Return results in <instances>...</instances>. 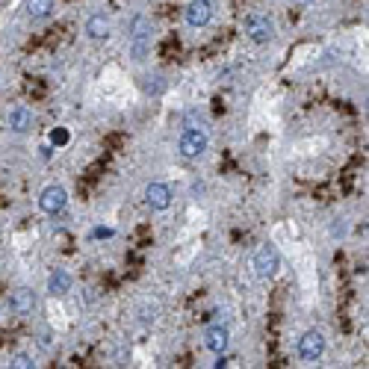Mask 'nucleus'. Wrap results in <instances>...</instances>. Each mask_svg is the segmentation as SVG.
I'll list each match as a JSON object with an SVG mask.
<instances>
[{"instance_id": "f257e3e1", "label": "nucleus", "mask_w": 369, "mask_h": 369, "mask_svg": "<svg viewBox=\"0 0 369 369\" xmlns=\"http://www.w3.org/2000/svg\"><path fill=\"white\" fill-rule=\"evenodd\" d=\"M151 45H154V21L148 15H136L130 21V53L133 60L142 62L145 56L151 53Z\"/></svg>"}, {"instance_id": "f03ea898", "label": "nucleus", "mask_w": 369, "mask_h": 369, "mask_svg": "<svg viewBox=\"0 0 369 369\" xmlns=\"http://www.w3.org/2000/svg\"><path fill=\"white\" fill-rule=\"evenodd\" d=\"M207 148H210V139H207V133L201 130V127H187V130L180 133V139H177V151H180L183 160L204 157Z\"/></svg>"}, {"instance_id": "7ed1b4c3", "label": "nucleus", "mask_w": 369, "mask_h": 369, "mask_svg": "<svg viewBox=\"0 0 369 369\" xmlns=\"http://www.w3.org/2000/svg\"><path fill=\"white\" fill-rule=\"evenodd\" d=\"M254 275L269 281V278H275L278 275V269H281V254L275 246H260L257 254H254Z\"/></svg>"}, {"instance_id": "20e7f679", "label": "nucleus", "mask_w": 369, "mask_h": 369, "mask_svg": "<svg viewBox=\"0 0 369 369\" xmlns=\"http://www.w3.org/2000/svg\"><path fill=\"white\" fill-rule=\"evenodd\" d=\"M65 204H68V192L60 183H51V187H45V192L39 195V207H41V213H48V216H60Z\"/></svg>"}, {"instance_id": "39448f33", "label": "nucleus", "mask_w": 369, "mask_h": 369, "mask_svg": "<svg viewBox=\"0 0 369 369\" xmlns=\"http://www.w3.org/2000/svg\"><path fill=\"white\" fill-rule=\"evenodd\" d=\"M246 33L254 45H269V41L275 39V21L269 15H251L246 21Z\"/></svg>"}, {"instance_id": "423d86ee", "label": "nucleus", "mask_w": 369, "mask_h": 369, "mask_svg": "<svg viewBox=\"0 0 369 369\" xmlns=\"http://www.w3.org/2000/svg\"><path fill=\"white\" fill-rule=\"evenodd\" d=\"M322 354H325V334L316 331V328L304 331L302 340H299V358L307 361V363H314V361L322 358Z\"/></svg>"}, {"instance_id": "0eeeda50", "label": "nucleus", "mask_w": 369, "mask_h": 369, "mask_svg": "<svg viewBox=\"0 0 369 369\" xmlns=\"http://www.w3.org/2000/svg\"><path fill=\"white\" fill-rule=\"evenodd\" d=\"M183 18L189 27H207L213 21V0H189L183 9Z\"/></svg>"}, {"instance_id": "6e6552de", "label": "nucleus", "mask_w": 369, "mask_h": 369, "mask_svg": "<svg viewBox=\"0 0 369 369\" xmlns=\"http://www.w3.org/2000/svg\"><path fill=\"white\" fill-rule=\"evenodd\" d=\"M9 307H12V314L15 316H33V310L39 307V299H36V293L30 287H18L15 293H12Z\"/></svg>"}, {"instance_id": "1a4fd4ad", "label": "nucleus", "mask_w": 369, "mask_h": 369, "mask_svg": "<svg viewBox=\"0 0 369 369\" xmlns=\"http://www.w3.org/2000/svg\"><path fill=\"white\" fill-rule=\"evenodd\" d=\"M204 346H207L213 354H224V351H228V346H231V331L224 328L222 322L210 325V328L204 331Z\"/></svg>"}, {"instance_id": "9d476101", "label": "nucleus", "mask_w": 369, "mask_h": 369, "mask_svg": "<svg viewBox=\"0 0 369 369\" xmlns=\"http://www.w3.org/2000/svg\"><path fill=\"white\" fill-rule=\"evenodd\" d=\"M145 204L151 210H157V213L168 210L172 207V189H168L166 183H148L145 187Z\"/></svg>"}, {"instance_id": "9b49d317", "label": "nucleus", "mask_w": 369, "mask_h": 369, "mask_svg": "<svg viewBox=\"0 0 369 369\" xmlns=\"http://www.w3.org/2000/svg\"><path fill=\"white\" fill-rule=\"evenodd\" d=\"M6 124H9V130L12 133H30L33 130V109H27V107H15V109H9V116H6Z\"/></svg>"}, {"instance_id": "f8f14e48", "label": "nucleus", "mask_w": 369, "mask_h": 369, "mask_svg": "<svg viewBox=\"0 0 369 369\" xmlns=\"http://www.w3.org/2000/svg\"><path fill=\"white\" fill-rule=\"evenodd\" d=\"M71 283L74 281H71V275L65 272V269H53L51 278H48V293L51 295H65L71 290Z\"/></svg>"}, {"instance_id": "ddd939ff", "label": "nucleus", "mask_w": 369, "mask_h": 369, "mask_svg": "<svg viewBox=\"0 0 369 369\" xmlns=\"http://www.w3.org/2000/svg\"><path fill=\"white\" fill-rule=\"evenodd\" d=\"M24 12H27V18H48L51 12H53V0H24Z\"/></svg>"}, {"instance_id": "4468645a", "label": "nucleus", "mask_w": 369, "mask_h": 369, "mask_svg": "<svg viewBox=\"0 0 369 369\" xmlns=\"http://www.w3.org/2000/svg\"><path fill=\"white\" fill-rule=\"evenodd\" d=\"M86 33H89L92 39H104V36L109 33V18L104 15V12H95V15L86 21Z\"/></svg>"}, {"instance_id": "2eb2a0df", "label": "nucleus", "mask_w": 369, "mask_h": 369, "mask_svg": "<svg viewBox=\"0 0 369 369\" xmlns=\"http://www.w3.org/2000/svg\"><path fill=\"white\" fill-rule=\"evenodd\" d=\"M142 92H145V95H163V92H166V80H163L160 74L142 77Z\"/></svg>"}, {"instance_id": "dca6fc26", "label": "nucleus", "mask_w": 369, "mask_h": 369, "mask_svg": "<svg viewBox=\"0 0 369 369\" xmlns=\"http://www.w3.org/2000/svg\"><path fill=\"white\" fill-rule=\"evenodd\" d=\"M12 366H15V369H30V366H36V363H33V358H30V354L18 351L15 358H12Z\"/></svg>"}, {"instance_id": "f3484780", "label": "nucleus", "mask_w": 369, "mask_h": 369, "mask_svg": "<svg viewBox=\"0 0 369 369\" xmlns=\"http://www.w3.org/2000/svg\"><path fill=\"white\" fill-rule=\"evenodd\" d=\"M51 142H53V145H65V142H68V130H62V127H56V130L51 133Z\"/></svg>"}, {"instance_id": "a211bd4d", "label": "nucleus", "mask_w": 369, "mask_h": 369, "mask_svg": "<svg viewBox=\"0 0 369 369\" xmlns=\"http://www.w3.org/2000/svg\"><path fill=\"white\" fill-rule=\"evenodd\" d=\"M95 236H112V231H109V228H98Z\"/></svg>"}]
</instances>
